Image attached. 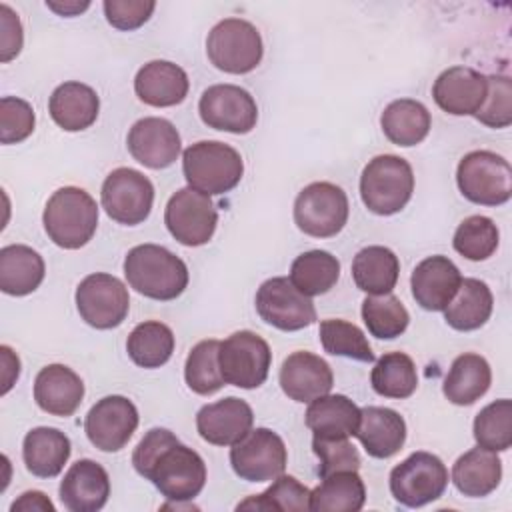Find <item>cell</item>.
<instances>
[{"mask_svg": "<svg viewBox=\"0 0 512 512\" xmlns=\"http://www.w3.org/2000/svg\"><path fill=\"white\" fill-rule=\"evenodd\" d=\"M136 472L150 480L164 498L180 504L194 500L206 484L202 456L180 444L166 428H152L138 442L132 454Z\"/></svg>", "mask_w": 512, "mask_h": 512, "instance_id": "cell-1", "label": "cell"}, {"mask_svg": "<svg viewBox=\"0 0 512 512\" xmlns=\"http://www.w3.org/2000/svg\"><path fill=\"white\" fill-rule=\"evenodd\" d=\"M124 276L130 288L152 300H174L188 286L186 264L158 244L130 248L124 258Z\"/></svg>", "mask_w": 512, "mask_h": 512, "instance_id": "cell-2", "label": "cell"}, {"mask_svg": "<svg viewBox=\"0 0 512 512\" xmlns=\"http://www.w3.org/2000/svg\"><path fill=\"white\" fill-rule=\"evenodd\" d=\"M48 238L66 250L88 244L98 226L96 200L78 186L58 188L46 202L42 214Z\"/></svg>", "mask_w": 512, "mask_h": 512, "instance_id": "cell-3", "label": "cell"}, {"mask_svg": "<svg viewBox=\"0 0 512 512\" xmlns=\"http://www.w3.org/2000/svg\"><path fill=\"white\" fill-rule=\"evenodd\" d=\"M182 172L190 188L218 196L230 192L244 174V162L236 148L218 140H202L182 154Z\"/></svg>", "mask_w": 512, "mask_h": 512, "instance_id": "cell-4", "label": "cell"}, {"mask_svg": "<svg viewBox=\"0 0 512 512\" xmlns=\"http://www.w3.org/2000/svg\"><path fill=\"white\" fill-rule=\"evenodd\" d=\"M414 172L408 160L396 154L372 158L360 176V198L378 216L400 212L412 198Z\"/></svg>", "mask_w": 512, "mask_h": 512, "instance_id": "cell-5", "label": "cell"}, {"mask_svg": "<svg viewBox=\"0 0 512 512\" xmlns=\"http://www.w3.org/2000/svg\"><path fill=\"white\" fill-rule=\"evenodd\" d=\"M456 184L466 200L482 206H500L512 196V168L496 152L474 150L458 162Z\"/></svg>", "mask_w": 512, "mask_h": 512, "instance_id": "cell-6", "label": "cell"}, {"mask_svg": "<svg viewBox=\"0 0 512 512\" xmlns=\"http://www.w3.org/2000/svg\"><path fill=\"white\" fill-rule=\"evenodd\" d=\"M206 54L222 72L248 74L262 60V36L248 20L224 18L208 32Z\"/></svg>", "mask_w": 512, "mask_h": 512, "instance_id": "cell-7", "label": "cell"}, {"mask_svg": "<svg viewBox=\"0 0 512 512\" xmlns=\"http://www.w3.org/2000/svg\"><path fill=\"white\" fill-rule=\"evenodd\" d=\"M448 486L444 462L424 450L412 452L390 472V492L396 502L408 508H420L438 500Z\"/></svg>", "mask_w": 512, "mask_h": 512, "instance_id": "cell-8", "label": "cell"}, {"mask_svg": "<svg viewBox=\"0 0 512 512\" xmlns=\"http://www.w3.org/2000/svg\"><path fill=\"white\" fill-rule=\"evenodd\" d=\"M348 196L332 182H312L294 200L296 226L314 238L336 236L348 222Z\"/></svg>", "mask_w": 512, "mask_h": 512, "instance_id": "cell-9", "label": "cell"}, {"mask_svg": "<svg viewBox=\"0 0 512 512\" xmlns=\"http://www.w3.org/2000/svg\"><path fill=\"white\" fill-rule=\"evenodd\" d=\"M220 372L226 384L252 390L266 382L272 364L268 342L250 330H238L220 342Z\"/></svg>", "mask_w": 512, "mask_h": 512, "instance_id": "cell-10", "label": "cell"}, {"mask_svg": "<svg viewBox=\"0 0 512 512\" xmlns=\"http://www.w3.org/2000/svg\"><path fill=\"white\" fill-rule=\"evenodd\" d=\"M76 308L88 326L96 330L116 328L130 310L128 288L112 274H88L76 288Z\"/></svg>", "mask_w": 512, "mask_h": 512, "instance_id": "cell-11", "label": "cell"}, {"mask_svg": "<svg viewBox=\"0 0 512 512\" xmlns=\"http://www.w3.org/2000/svg\"><path fill=\"white\" fill-rule=\"evenodd\" d=\"M286 462V444L270 428L250 430L230 448L232 470L248 482H270L278 478L284 474Z\"/></svg>", "mask_w": 512, "mask_h": 512, "instance_id": "cell-12", "label": "cell"}, {"mask_svg": "<svg viewBox=\"0 0 512 512\" xmlns=\"http://www.w3.org/2000/svg\"><path fill=\"white\" fill-rule=\"evenodd\" d=\"M164 224L180 244L202 246L214 236L218 212L208 194L186 186L170 196L164 210Z\"/></svg>", "mask_w": 512, "mask_h": 512, "instance_id": "cell-13", "label": "cell"}, {"mask_svg": "<svg viewBox=\"0 0 512 512\" xmlns=\"http://www.w3.org/2000/svg\"><path fill=\"white\" fill-rule=\"evenodd\" d=\"M256 312L266 324L284 332H296L316 322L314 302L286 276H274L260 284Z\"/></svg>", "mask_w": 512, "mask_h": 512, "instance_id": "cell-14", "label": "cell"}, {"mask_svg": "<svg viewBox=\"0 0 512 512\" xmlns=\"http://www.w3.org/2000/svg\"><path fill=\"white\" fill-rule=\"evenodd\" d=\"M100 200L114 222L136 226L144 222L152 210L154 186L134 168H116L106 176Z\"/></svg>", "mask_w": 512, "mask_h": 512, "instance_id": "cell-15", "label": "cell"}, {"mask_svg": "<svg viewBox=\"0 0 512 512\" xmlns=\"http://www.w3.org/2000/svg\"><path fill=\"white\" fill-rule=\"evenodd\" d=\"M198 112L208 128L248 134L258 120L256 100L236 84H214L206 88L198 102Z\"/></svg>", "mask_w": 512, "mask_h": 512, "instance_id": "cell-16", "label": "cell"}, {"mask_svg": "<svg viewBox=\"0 0 512 512\" xmlns=\"http://www.w3.org/2000/svg\"><path fill=\"white\" fill-rule=\"evenodd\" d=\"M138 426V410L126 396L100 398L84 418V432L92 446L102 452H118L132 438Z\"/></svg>", "mask_w": 512, "mask_h": 512, "instance_id": "cell-17", "label": "cell"}, {"mask_svg": "<svg viewBox=\"0 0 512 512\" xmlns=\"http://www.w3.org/2000/svg\"><path fill=\"white\" fill-rule=\"evenodd\" d=\"M126 144L132 158L152 170L168 168L174 164L182 148L176 126L170 120L158 116H148L134 122Z\"/></svg>", "mask_w": 512, "mask_h": 512, "instance_id": "cell-18", "label": "cell"}, {"mask_svg": "<svg viewBox=\"0 0 512 512\" xmlns=\"http://www.w3.org/2000/svg\"><path fill=\"white\" fill-rule=\"evenodd\" d=\"M254 424L252 408L246 400L228 396L206 404L196 414V428L202 440L214 446H232L244 438Z\"/></svg>", "mask_w": 512, "mask_h": 512, "instance_id": "cell-19", "label": "cell"}, {"mask_svg": "<svg viewBox=\"0 0 512 512\" xmlns=\"http://www.w3.org/2000/svg\"><path fill=\"white\" fill-rule=\"evenodd\" d=\"M462 282L458 266L442 254L428 256L416 264L410 288L416 304L428 312H442Z\"/></svg>", "mask_w": 512, "mask_h": 512, "instance_id": "cell-20", "label": "cell"}, {"mask_svg": "<svg viewBox=\"0 0 512 512\" xmlns=\"http://www.w3.org/2000/svg\"><path fill=\"white\" fill-rule=\"evenodd\" d=\"M486 76L468 66L444 70L432 86L438 108L452 116H474L486 98Z\"/></svg>", "mask_w": 512, "mask_h": 512, "instance_id": "cell-21", "label": "cell"}, {"mask_svg": "<svg viewBox=\"0 0 512 512\" xmlns=\"http://www.w3.org/2000/svg\"><path fill=\"white\" fill-rule=\"evenodd\" d=\"M282 392L296 402H312L332 390L334 374L330 364L306 350L292 352L280 366Z\"/></svg>", "mask_w": 512, "mask_h": 512, "instance_id": "cell-22", "label": "cell"}, {"mask_svg": "<svg viewBox=\"0 0 512 512\" xmlns=\"http://www.w3.org/2000/svg\"><path fill=\"white\" fill-rule=\"evenodd\" d=\"M108 496V472L90 458L74 462L60 482V502L70 512H96L104 508Z\"/></svg>", "mask_w": 512, "mask_h": 512, "instance_id": "cell-23", "label": "cell"}, {"mask_svg": "<svg viewBox=\"0 0 512 512\" xmlns=\"http://www.w3.org/2000/svg\"><path fill=\"white\" fill-rule=\"evenodd\" d=\"M84 398V382L64 364L44 366L34 380V400L52 416H72Z\"/></svg>", "mask_w": 512, "mask_h": 512, "instance_id": "cell-24", "label": "cell"}, {"mask_svg": "<svg viewBox=\"0 0 512 512\" xmlns=\"http://www.w3.org/2000/svg\"><path fill=\"white\" fill-rule=\"evenodd\" d=\"M362 448L372 458H390L406 442L404 418L386 406L360 408V422L354 432Z\"/></svg>", "mask_w": 512, "mask_h": 512, "instance_id": "cell-25", "label": "cell"}, {"mask_svg": "<svg viewBox=\"0 0 512 512\" xmlns=\"http://www.w3.org/2000/svg\"><path fill=\"white\" fill-rule=\"evenodd\" d=\"M188 88V74L168 60H152L144 64L134 78L136 96L154 108H168L184 102Z\"/></svg>", "mask_w": 512, "mask_h": 512, "instance_id": "cell-26", "label": "cell"}, {"mask_svg": "<svg viewBox=\"0 0 512 512\" xmlns=\"http://www.w3.org/2000/svg\"><path fill=\"white\" fill-rule=\"evenodd\" d=\"M100 110V100L94 88L82 82H64L54 88L48 100L52 120L66 132H80L90 128Z\"/></svg>", "mask_w": 512, "mask_h": 512, "instance_id": "cell-27", "label": "cell"}, {"mask_svg": "<svg viewBox=\"0 0 512 512\" xmlns=\"http://www.w3.org/2000/svg\"><path fill=\"white\" fill-rule=\"evenodd\" d=\"M70 450V438L50 426L32 428L22 442L26 470L38 478L58 476L70 458Z\"/></svg>", "mask_w": 512, "mask_h": 512, "instance_id": "cell-28", "label": "cell"}, {"mask_svg": "<svg viewBox=\"0 0 512 512\" xmlns=\"http://www.w3.org/2000/svg\"><path fill=\"white\" fill-rule=\"evenodd\" d=\"M306 426L316 438H350L360 422V408L344 394H324L310 402Z\"/></svg>", "mask_w": 512, "mask_h": 512, "instance_id": "cell-29", "label": "cell"}, {"mask_svg": "<svg viewBox=\"0 0 512 512\" xmlns=\"http://www.w3.org/2000/svg\"><path fill=\"white\" fill-rule=\"evenodd\" d=\"M502 478V460L482 446L464 452L452 466L456 490L468 498H482L496 490Z\"/></svg>", "mask_w": 512, "mask_h": 512, "instance_id": "cell-30", "label": "cell"}, {"mask_svg": "<svg viewBox=\"0 0 512 512\" xmlns=\"http://www.w3.org/2000/svg\"><path fill=\"white\" fill-rule=\"evenodd\" d=\"M42 256L26 244H8L0 250V290L10 296L32 294L44 280Z\"/></svg>", "mask_w": 512, "mask_h": 512, "instance_id": "cell-31", "label": "cell"}, {"mask_svg": "<svg viewBox=\"0 0 512 512\" xmlns=\"http://www.w3.org/2000/svg\"><path fill=\"white\" fill-rule=\"evenodd\" d=\"M492 382V370L484 356L480 354H460L454 358L446 378L442 392L456 406H470L480 400Z\"/></svg>", "mask_w": 512, "mask_h": 512, "instance_id": "cell-32", "label": "cell"}, {"mask_svg": "<svg viewBox=\"0 0 512 512\" xmlns=\"http://www.w3.org/2000/svg\"><path fill=\"white\" fill-rule=\"evenodd\" d=\"M380 126L392 144L408 148L420 144L428 136L432 118L422 102L412 98H398L384 108Z\"/></svg>", "mask_w": 512, "mask_h": 512, "instance_id": "cell-33", "label": "cell"}, {"mask_svg": "<svg viewBox=\"0 0 512 512\" xmlns=\"http://www.w3.org/2000/svg\"><path fill=\"white\" fill-rule=\"evenodd\" d=\"M494 298L486 282L478 278H464L450 304L442 310L450 328L460 332L478 330L492 314Z\"/></svg>", "mask_w": 512, "mask_h": 512, "instance_id": "cell-34", "label": "cell"}, {"mask_svg": "<svg viewBox=\"0 0 512 512\" xmlns=\"http://www.w3.org/2000/svg\"><path fill=\"white\" fill-rule=\"evenodd\" d=\"M398 274V256L386 246H366L352 260V278L370 296L390 294L398 282Z\"/></svg>", "mask_w": 512, "mask_h": 512, "instance_id": "cell-35", "label": "cell"}, {"mask_svg": "<svg viewBox=\"0 0 512 512\" xmlns=\"http://www.w3.org/2000/svg\"><path fill=\"white\" fill-rule=\"evenodd\" d=\"M364 502L366 488L356 470L328 474L310 490V510L314 512H358Z\"/></svg>", "mask_w": 512, "mask_h": 512, "instance_id": "cell-36", "label": "cell"}, {"mask_svg": "<svg viewBox=\"0 0 512 512\" xmlns=\"http://www.w3.org/2000/svg\"><path fill=\"white\" fill-rule=\"evenodd\" d=\"M126 352L140 368H160L174 352V332L158 320L140 322L128 334Z\"/></svg>", "mask_w": 512, "mask_h": 512, "instance_id": "cell-37", "label": "cell"}, {"mask_svg": "<svg viewBox=\"0 0 512 512\" xmlns=\"http://www.w3.org/2000/svg\"><path fill=\"white\" fill-rule=\"evenodd\" d=\"M340 278V262L326 250H308L294 258L290 282L306 296H320L334 288Z\"/></svg>", "mask_w": 512, "mask_h": 512, "instance_id": "cell-38", "label": "cell"}, {"mask_svg": "<svg viewBox=\"0 0 512 512\" xmlns=\"http://www.w3.org/2000/svg\"><path fill=\"white\" fill-rule=\"evenodd\" d=\"M370 382L374 392L384 398H408L418 386L414 360L404 352H388L376 360Z\"/></svg>", "mask_w": 512, "mask_h": 512, "instance_id": "cell-39", "label": "cell"}, {"mask_svg": "<svg viewBox=\"0 0 512 512\" xmlns=\"http://www.w3.org/2000/svg\"><path fill=\"white\" fill-rule=\"evenodd\" d=\"M218 352H220V342L214 338L200 340L190 350L184 364V380L192 392L200 396H210L226 384L220 372Z\"/></svg>", "mask_w": 512, "mask_h": 512, "instance_id": "cell-40", "label": "cell"}, {"mask_svg": "<svg viewBox=\"0 0 512 512\" xmlns=\"http://www.w3.org/2000/svg\"><path fill=\"white\" fill-rule=\"evenodd\" d=\"M362 320L368 332L380 340L400 336L410 322V314L392 292L380 296H366L362 302Z\"/></svg>", "mask_w": 512, "mask_h": 512, "instance_id": "cell-41", "label": "cell"}, {"mask_svg": "<svg viewBox=\"0 0 512 512\" xmlns=\"http://www.w3.org/2000/svg\"><path fill=\"white\" fill-rule=\"evenodd\" d=\"M238 510H282V512H304L310 510V490L300 484L294 476L280 474L272 486L262 494L250 496L238 504Z\"/></svg>", "mask_w": 512, "mask_h": 512, "instance_id": "cell-42", "label": "cell"}, {"mask_svg": "<svg viewBox=\"0 0 512 512\" xmlns=\"http://www.w3.org/2000/svg\"><path fill=\"white\" fill-rule=\"evenodd\" d=\"M474 440L494 452H504L512 446V402L508 398L490 402L476 414Z\"/></svg>", "mask_w": 512, "mask_h": 512, "instance_id": "cell-43", "label": "cell"}, {"mask_svg": "<svg viewBox=\"0 0 512 512\" xmlns=\"http://www.w3.org/2000/svg\"><path fill=\"white\" fill-rule=\"evenodd\" d=\"M322 348L332 356H344L358 362H372L374 352L364 332L346 320L328 318L320 322Z\"/></svg>", "mask_w": 512, "mask_h": 512, "instance_id": "cell-44", "label": "cell"}, {"mask_svg": "<svg viewBox=\"0 0 512 512\" xmlns=\"http://www.w3.org/2000/svg\"><path fill=\"white\" fill-rule=\"evenodd\" d=\"M498 226L488 216H468L462 220L454 232V250L474 262L490 258L498 248Z\"/></svg>", "mask_w": 512, "mask_h": 512, "instance_id": "cell-45", "label": "cell"}, {"mask_svg": "<svg viewBox=\"0 0 512 512\" xmlns=\"http://www.w3.org/2000/svg\"><path fill=\"white\" fill-rule=\"evenodd\" d=\"M486 98L474 114L488 128H506L512 124V82L504 74L486 76Z\"/></svg>", "mask_w": 512, "mask_h": 512, "instance_id": "cell-46", "label": "cell"}, {"mask_svg": "<svg viewBox=\"0 0 512 512\" xmlns=\"http://www.w3.org/2000/svg\"><path fill=\"white\" fill-rule=\"evenodd\" d=\"M36 116L32 106L16 96L0 98V142L18 144L34 132Z\"/></svg>", "mask_w": 512, "mask_h": 512, "instance_id": "cell-47", "label": "cell"}, {"mask_svg": "<svg viewBox=\"0 0 512 512\" xmlns=\"http://www.w3.org/2000/svg\"><path fill=\"white\" fill-rule=\"evenodd\" d=\"M314 454L318 456V476L324 478L342 470H358L360 454L348 438H316L312 440Z\"/></svg>", "mask_w": 512, "mask_h": 512, "instance_id": "cell-48", "label": "cell"}, {"mask_svg": "<svg viewBox=\"0 0 512 512\" xmlns=\"http://www.w3.org/2000/svg\"><path fill=\"white\" fill-rule=\"evenodd\" d=\"M104 14L110 26L116 30H136L152 16L156 2L152 0H106Z\"/></svg>", "mask_w": 512, "mask_h": 512, "instance_id": "cell-49", "label": "cell"}, {"mask_svg": "<svg viewBox=\"0 0 512 512\" xmlns=\"http://www.w3.org/2000/svg\"><path fill=\"white\" fill-rule=\"evenodd\" d=\"M24 34L18 14L8 6L0 4V60L10 62L22 50Z\"/></svg>", "mask_w": 512, "mask_h": 512, "instance_id": "cell-50", "label": "cell"}, {"mask_svg": "<svg viewBox=\"0 0 512 512\" xmlns=\"http://www.w3.org/2000/svg\"><path fill=\"white\" fill-rule=\"evenodd\" d=\"M2 356V394H6L20 374V360L10 346H0Z\"/></svg>", "mask_w": 512, "mask_h": 512, "instance_id": "cell-51", "label": "cell"}, {"mask_svg": "<svg viewBox=\"0 0 512 512\" xmlns=\"http://www.w3.org/2000/svg\"><path fill=\"white\" fill-rule=\"evenodd\" d=\"M12 512L16 510H42V512H54V504L48 500V496L44 492H38V490H28L24 492L12 506H10Z\"/></svg>", "mask_w": 512, "mask_h": 512, "instance_id": "cell-52", "label": "cell"}, {"mask_svg": "<svg viewBox=\"0 0 512 512\" xmlns=\"http://www.w3.org/2000/svg\"><path fill=\"white\" fill-rule=\"evenodd\" d=\"M46 6L60 16H76V14L84 12L90 6V2H52V0H48Z\"/></svg>", "mask_w": 512, "mask_h": 512, "instance_id": "cell-53", "label": "cell"}]
</instances>
